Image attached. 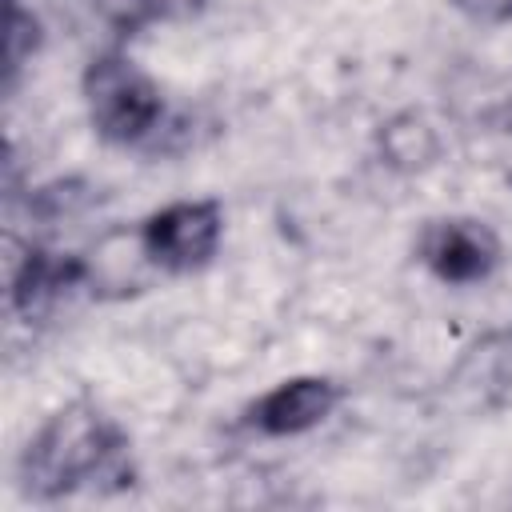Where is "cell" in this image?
I'll use <instances>...</instances> for the list:
<instances>
[{"label":"cell","instance_id":"obj_1","mask_svg":"<svg viewBox=\"0 0 512 512\" xmlns=\"http://www.w3.org/2000/svg\"><path fill=\"white\" fill-rule=\"evenodd\" d=\"M124 448V432L96 404L76 400L48 416V424L32 436L20 460V480L32 496H68L84 484L116 476Z\"/></svg>","mask_w":512,"mask_h":512},{"label":"cell","instance_id":"obj_2","mask_svg":"<svg viewBox=\"0 0 512 512\" xmlns=\"http://www.w3.org/2000/svg\"><path fill=\"white\" fill-rule=\"evenodd\" d=\"M84 104L92 128L108 144H140L164 120L160 88L124 52L92 56V64L84 68Z\"/></svg>","mask_w":512,"mask_h":512},{"label":"cell","instance_id":"obj_3","mask_svg":"<svg viewBox=\"0 0 512 512\" xmlns=\"http://www.w3.org/2000/svg\"><path fill=\"white\" fill-rule=\"evenodd\" d=\"M224 212L216 200H180L152 212L140 224V240L156 268L164 272H192L208 264L220 248Z\"/></svg>","mask_w":512,"mask_h":512},{"label":"cell","instance_id":"obj_4","mask_svg":"<svg viewBox=\"0 0 512 512\" xmlns=\"http://www.w3.org/2000/svg\"><path fill=\"white\" fill-rule=\"evenodd\" d=\"M420 260L448 284H476L500 260V240L484 220H432L420 236Z\"/></svg>","mask_w":512,"mask_h":512},{"label":"cell","instance_id":"obj_5","mask_svg":"<svg viewBox=\"0 0 512 512\" xmlns=\"http://www.w3.org/2000/svg\"><path fill=\"white\" fill-rule=\"evenodd\" d=\"M340 404V388L328 376H296L264 392L248 408V424L264 436H296L324 424Z\"/></svg>","mask_w":512,"mask_h":512},{"label":"cell","instance_id":"obj_6","mask_svg":"<svg viewBox=\"0 0 512 512\" xmlns=\"http://www.w3.org/2000/svg\"><path fill=\"white\" fill-rule=\"evenodd\" d=\"M84 280H88L84 260L56 256V252H44V248H28V256L12 268L8 296H12V308L24 320H40L44 312H52L60 304V296H68Z\"/></svg>","mask_w":512,"mask_h":512},{"label":"cell","instance_id":"obj_7","mask_svg":"<svg viewBox=\"0 0 512 512\" xmlns=\"http://www.w3.org/2000/svg\"><path fill=\"white\" fill-rule=\"evenodd\" d=\"M384 156H388V164H396V168H420V164H428L432 156H436V140H432V132L420 124V120H396V124H388L384 128Z\"/></svg>","mask_w":512,"mask_h":512},{"label":"cell","instance_id":"obj_8","mask_svg":"<svg viewBox=\"0 0 512 512\" xmlns=\"http://www.w3.org/2000/svg\"><path fill=\"white\" fill-rule=\"evenodd\" d=\"M172 4H188V0H92V8L120 32H136L148 20H160Z\"/></svg>","mask_w":512,"mask_h":512},{"label":"cell","instance_id":"obj_9","mask_svg":"<svg viewBox=\"0 0 512 512\" xmlns=\"http://www.w3.org/2000/svg\"><path fill=\"white\" fill-rule=\"evenodd\" d=\"M36 44H40V24H36V16H28L16 0H8V44H4V64H8V84L16 80V72H20V64L36 52Z\"/></svg>","mask_w":512,"mask_h":512},{"label":"cell","instance_id":"obj_10","mask_svg":"<svg viewBox=\"0 0 512 512\" xmlns=\"http://www.w3.org/2000/svg\"><path fill=\"white\" fill-rule=\"evenodd\" d=\"M456 12H464L476 24H508L512 20V0H452Z\"/></svg>","mask_w":512,"mask_h":512}]
</instances>
